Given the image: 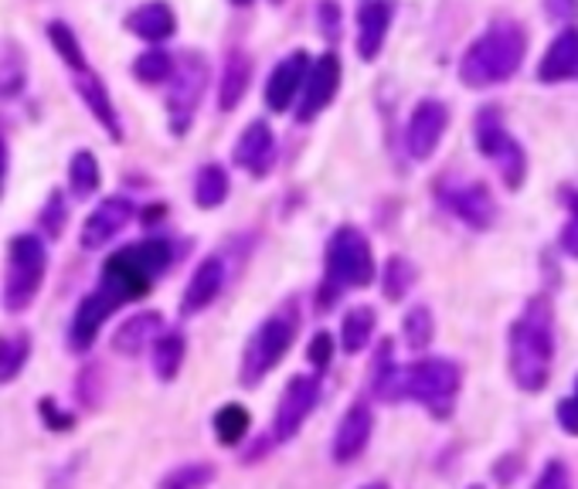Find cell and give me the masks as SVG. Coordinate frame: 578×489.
I'll use <instances>...</instances> for the list:
<instances>
[{
  "label": "cell",
  "instance_id": "obj_16",
  "mask_svg": "<svg viewBox=\"0 0 578 489\" xmlns=\"http://www.w3.org/2000/svg\"><path fill=\"white\" fill-rule=\"evenodd\" d=\"M232 160L235 167H242L245 173H253V177H266L275 164V137L269 130V123L256 119V123H248L235 150H232Z\"/></svg>",
  "mask_w": 578,
  "mask_h": 489
},
{
  "label": "cell",
  "instance_id": "obj_9",
  "mask_svg": "<svg viewBox=\"0 0 578 489\" xmlns=\"http://www.w3.org/2000/svg\"><path fill=\"white\" fill-rule=\"evenodd\" d=\"M476 146H480L484 157H490L500 167V177H504V184L511 191L521 188V180L527 173V157L521 143L504 130V123H500V113L493 106H487L480 116H476Z\"/></svg>",
  "mask_w": 578,
  "mask_h": 489
},
{
  "label": "cell",
  "instance_id": "obj_29",
  "mask_svg": "<svg viewBox=\"0 0 578 489\" xmlns=\"http://www.w3.org/2000/svg\"><path fill=\"white\" fill-rule=\"evenodd\" d=\"M229 197V173H224L218 164H205L194 177V201L197 208H218V204Z\"/></svg>",
  "mask_w": 578,
  "mask_h": 489
},
{
  "label": "cell",
  "instance_id": "obj_31",
  "mask_svg": "<svg viewBox=\"0 0 578 489\" xmlns=\"http://www.w3.org/2000/svg\"><path fill=\"white\" fill-rule=\"evenodd\" d=\"M31 357L28 333H14V337H0V384L14 381Z\"/></svg>",
  "mask_w": 578,
  "mask_h": 489
},
{
  "label": "cell",
  "instance_id": "obj_11",
  "mask_svg": "<svg viewBox=\"0 0 578 489\" xmlns=\"http://www.w3.org/2000/svg\"><path fill=\"white\" fill-rule=\"evenodd\" d=\"M320 398V381L310 374H296L290 377V384L280 395V404H275L272 415V439L275 442H290L293 435L304 428V422L310 419V411L317 408Z\"/></svg>",
  "mask_w": 578,
  "mask_h": 489
},
{
  "label": "cell",
  "instance_id": "obj_38",
  "mask_svg": "<svg viewBox=\"0 0 578 489\" xmlns=\"http://www.w3.org/2000/svg\"><path fill=\"white\" fill-rule=\"evenodd\" d=\"M41 224H44V231H48L52 239L62 235V228H65V201H62L59 194L48 197L44 211H41Z\"/></svg>",
  "mask_w": 578,
  "mask_h": 489
},
{
  "label": "cell",
  "instance_id": "obj_15",
  "mask_svg": "<svg viewBox=\"0 0 578 489\" xmlns=\"http://www.w3.org/2000/svg\"><path fill=\"white\" fill-rule=\"evenodd\" d=\"M119 306H123V303H119L106 286L92 289V293L79 303V310H75V317H72V330H68V344H72V350L86 353V350L95 344V337H99V330H103V323L119 310Z\"/></svg>",
  "mask_w": 578,
  "mask_h": 489
},
{
  "label": "cell",
  "instance_id": "obj_5",
  "mask_svg": "<svg viewBox=\"0 0 578 489\" xmlns=\"http://www.w3.org/2000/svg\"><path fill=\"white\" fill-rule=\"evenodd\" d=\"M296 330H299V313H296V303L280 306L272 317H266L259 323V330L253 333V340L245 344L242 353V368H239V381L245 388H253L259 384L280 360L286 357V350L296 340Z\"/></svg>",
  "mask_w": 578,
  "mask_h": 489
},
{
  "label": "cell",
  "instance_id": "obj_22",
  "mask_svg": "<svg viewBox=\"0 0 578 489\" xmlns=\"http://www.w3.org/2000/svg\"><path fill=\"white\" fill-rule=\"evenodd\" d=\"M75 92H79V99L86 102V110L95 116V123L119 143L123 140V123H119V116L113 110V99H110L103 79H99L95 72H89V65L79 72V79H75Z\"/></svg>",
  "mask_w": 578,
  "mask_h": 489
},
{
  "label": "cell",
  "instance_id": "obj_44",
  "mask_svg": "<svg viewBox=\"0 0 578 489\" xmlns=\"http://www.w3.org/2000/svg\"><path fill=\"white\" fill-rule=\"evenodd\" d=\"M562 248L578 259V221H575V218L562 228Z\"/></svg>",
  "mask_w": 578,
  "mask_h": 489
},
{
  "label": "cell",
  "instance_id": "obj_12",
  "mask_svg": "<svg viewBox=\"0 0 578 489\" xmlns=\"http://www.w3.org/2000/svg\"><path fill=\"white\" fill-rule=\"evenodd\" d=\"M341 89V59L334 55V51H326V55H320L317 62H310L307 68V79H304V99H299V110H296V119L299 123H310L317 119L326 106L334 102Z\"/></svg>",
  "mask_w": 578,
  "mask_h": 489
},
{
  "label": "cell",
  "instance_id": "obj_7",
  "mask_svg": "<svg viewBox=\"0 0 578 489\" xmlns=\"http://www.w3.org/2000/svg\"><path fill=\"white\" fill-rule=\"evenodd\" d=\"M323 266H326V282H334L337 289H364L374 279L371 245L361 231L350 224L337 228L331 242H326Z\"/></svg>",
  "mask_w": 578,
  "mask_h": 489
},
{
  "label": "cell",
  "instance_id": "obj_36",
  "mask_svg": "<svg viewBox=\"0 0 578 489\" xmlns=\"http://www.w3.org/2000/svg\"><path fill=\"white\" fill-rule=\"evenodd\" d=\"M170 68H174V59L167 55V51H160V48L143 51V55L133 62V75H137L140 82H146V86L164 82L167 75H170Z\"/></svg>",
  "mask_w": 578,
  "mask_h": 489
},
{
  "label": "cell",
  "instance_id": "obj_48",
  "mask_svg": "<svg viewBox=\"0 0 578 489\" xmlns=\"http://www.w3.org/2000/svg\"><path fill=\"white\" fill-rule=\"evenodd\" d=\"M232 4H235V8H245V4H253V0H232Z\"/></svg>",
  "mask_w": 578,
  "mask_h": 489
},
{
  "label": "cell",
  "instance_id": "obj_13",
  "mask_svg": "<svg viewBox=\"0 0 578 489\" xmlns=\"http://www.w3.org/2000/svg\"><path fill=\"white\" fill-rule=\"evenodd\" d=\"M446 126H449V110H446V102L439 99H422L419 106L412 110L409 116V126H406V146L415 160H429L442 133H446Z\"/></svg>",
  "mask_w": 578,
  "mask_h": 489
},
{
  "label": "cell",
  "instance_id": "obj_25",
  "mask_svg": "<svg viewBox=\"0 0 578 489\" xmlns=\"http://www.w3.org/2000/svg\"><path fill=\"white\" fill-rule=\"evenodd\" d=\"M248 79H253V62L245 59V51H229V59H224V68H221V82H218V106L221 113H232L245 89H248Z\"/></svg>",
  "mask_w": 578,
  "mask_h": 489
},
{
  "label": "cell",
  "instance_id": "obj_2",
  "mask_svg": "<svg viewBox=\"0 0 578 489\" xmlns=\"http://www.w3.org/2000/svg\"><path fill=\"white\" fill-rule=\"evenodd\" d=\"M555 364V310L535 296L511 326V377L521 391H541Z\"/></svg>",
  "mask_w": 578,
  "mask_h": 489
},
{
  "label": "cell",
  "instance_id": "obj_27",
  "mask_svg": "<svg viewBox=\"0 0 578 489\" xmlns=\"http://www.w3.org/2000/svg\"><path fill=\"white\" fill-rule=\"evenodd\" d=\"M28 82V65H24V51L17 41H0V99H11Z\"/></svg>",
  "mask_w": 578,
  "mask_h": 489
},
{
  "label": "cell",
  "instance_id": "obj_32",
  "mask_svg": "<svg viewBox=\"0 0 578 489\" xmlns=\"http://www.w3.org/2000/svg\"><path fill=\"white\" fill-rule=\"evenodd\" d=\"M48 41L55 44V51L62 55V62L75 72H82L86 68V55H82V44L79 38H75V31L68 28L65 21H52L48 24Z\"/></svg>",
  "mask_w": 578,
  "mask_h": 489
},
{
  "label": "cell",
  "instance_id": "obj_37",
  "mask_svg": "<svg viewBox=\"0 0 578 489\" xmlns=\"http://www.w3.org/2000/svg\"><path fill=\"white\" fill-rule=\"evenodd\" d=\"M215 479V469L205 466V462H188V466H178L174 473H167L160 479V486L167 489H197V486H208Z\"/></svg>",
  "mask_w": 578,
  "mask_h": 489
},
{
  "label": "cell",
  "instance_id": "obj_30",
  "mask_svg": "<svg viewBox=\"0 0 578 489\" xmlns=\"http://www.w3.org/2000/svg\"><path fill=\"white\" fill-rule=\"evenodd\" d=\"M68 184L79 197H89L103 184V173H99V160L92 150H79L68 164Z\"/></svg>",
  "mask_w": 578,
  "mask_h": 489
},
{
  "label": "cell",
  "instance_id": "obj_26",
  "mask_svg": "<svg viewBox=\"0 0 578 489\" xmlns=\"http://www.w3.org/2000/svg\"><path fill=\"white\" fill-rule=\"evenodd\" d=\"M184 353H188V340L184 333L170 330V333H157L154 340V371L160 381H174L184 364Z\"/></svg>",
  "mask_w": 578,
  "mask_h": 489
},
{
  "label": "cell",
  "instance_id": "obj_3",
  "mask_svg": "<svg viewBox=\"0 0 578 489\" xmlns=\"http://www.w3.org/2000/svg\"><path fill=\"white\" fill-rule=\"evenodd\" d=\"M524 55H527L524 28L514 21H500L466 48V55L460 62V79L470 89L500 86V82H508L511 75H517V68L524 65Z\"/></svg>",
  "mask_w": 578,
  "mask_h": 489
},
{
  "label": "cell",
  "instance_id": "obj_34",
  "mask_svg": "<svg viewBox=\"0 0 578 489\" xmlns=\"http://www.w3.org/2000/svg\"><path fill=\"white\" fill-rule=\"evenodd\" d=\"M412 282H415V266L409 259H401V255H391V259L385 262V275H382L385 296L388 299H406Z\"/></svg>",
  "mask_w": 578,
  "mask_h": 489
},
{
  "label": "cell",
  "instance_id": "obj_35",
  "mask_svg": "<svg viewBox=\"0 0 578 489\" xmlns=\"http://www.w3.org/2000/svg\"><path fill=\"white\" fill-rule=\"evenodd\" d=\"M401 333H406V344L412 350H425V347L433 344V333H436L433 313L425 310V306H415V310L406 313V326H401Z\"/></svg>",
  "mask_w": 578,
  "mask_h": 489
},
{
  "label": "cell",
  "instance_id": "obj_42",
  "mask_svg": "<svg viewBox=\"0 0 578 489\" xmlns=\"http://www.w3.org/2000/svg\"><path fill=\"white\" fill-rule=\"evenodd\" d=\"M320 21H323V35L337 38V4H334V0H323V8H320Z\"/></svg>",
  "mask_w": 578,
  "mask_h": 489
},
{
  "label": "cell",
  "instance_id": "obj_24",
  "mask_svg": "<svg viewBox=\"0 0 578 489\" xmlns=\"http://www.w3.org/2000/svg\"><path fill=\"white\" fill-rule=\"evenodd\" d=\"M160 326H164V317H160V313H154V310L137 313V317H130L127 323H123V326L113 333V347H116L123 357H137L140 350H146L150 344L157 340Z\"/></svg>",
  "mask_w": 578,
  "mask_h": 489
},
{
  "label": "cell",
  "instance_id": "obj_18",
  "mask_svg": "<svg viewBox=\"0 0 578 489\" xmlns=\"http://www.w3.org/2000/svg\"><path fill=\"white\" fill-rule=\"evenodd\" d=\"M391 14H395L391 0H361L358 4V55L364 62L378 59L385 35L391 28Z\"/></svg>",
  "mask_w": 578,
  "mask_h": 489
},
{
  "label": "cell",
  "instance_id": "obj_33",
  "mask_svg": "<svg viewBox=\"0 0 578 489\" xmlns=\"http://www.w3.org/2000/svg\"><path fill=\"white\" fill-rule=\"evenodd\" d=\"M248 432V411L242 404H224L215 415V435L221 446H239Z\"/></svg>",
  "mask_w": 578,
  "mask_h": 489
},
{
  "label": "cell",
  "instance_id": "obj_14",
  "mask_svg": "<svg viewBox=\"0 0 578 489\" xmlns=\"http://www.w3.org/2000/svg\"><path fill=\"white\" fill-rule=\"evenodd\" d=\"M133 215H137V208H133L127 197H106L103 204H95L92 215H89L86 224H82V235H79L82 248H86V252L106 248L113 239L123 235V228L133 221Z\"/></svg>",
  "mask_w": 578,
  "mask_h": 489
},
{
  "label": "cell",
  "instance_id": "obj_19",
  "mask_svg": "<svg viewBox=\"0 0 578 489\" xmlns=\"http://www.w3.org/2000/svg\"><path fill=\"white\" fill-rule=\"evenodd\" d=\"M221 286H224V262L218 259V255H208V259H201V266L188 279L184 296H181V313L194 317L201 310H208V306L218 299Z\"/></svg>",
  "mask_w": 578,
  "mask_h": 489
},
{
  "label": "cell",
  "instance_id": "obj_4",
  "mask_svg": "<svg viewBox=\"0 0 578 489\" xmlns=\"http://www.w3.org/2000/svg\"><path fill=\"white\" fill-rule=\"evenodd\" d=\"M174 262V248L164 239H146L140 245H127L116 255H110L103 266V282L119 303H130L150 293L154 279Z\"/></svg>",
  "mask_w": 578,
  "mask_h": 489
},
{
  "label": "cell",
  "instance_id": "obj_45",
  "mask_svg": "<svg viewBox=\"0 0 578 489\" xmlns=\"http://www.w3.org/2000/svg\"><path fill=\"white\" fill-rule=\"evenodd\" d=\"M562 482H568V473H565V466H562V462H551V466H548V473L538 479V486H562Z\"/></svg>",
  "mask_w": 578,
  "mask_h": 489
},
{
  "label": "cell",
  "instance_id": "obj_1",
  "mask_svg": "<svg viewBox=\"0 0 578 489\" xmlns=\"http://www.w3.org/2000/svg\"><path fill=\"white\" fill-rule=\"evenodd\" d=\"M371 388L382 401H419L436 419H449L460 395V368L442 357L415 360L409 368H398L391 360V340H385L378 347Z\"/></svg>",
  "mask_w": 578,
  "mask_h": 489
},
{
  "label": "cell",
  "instance_id": "obj_20",
  "mask_svg": "<svg viewBox=\"0 0 578 489\" xmlns=\"http://www.w3.org/2000/svg\"><path fill=\"white\" fill-rule=\"evenodd\" d=\"M371 432H374L371 408H368L364 401L350 404L347 415H344L341 425H337V435H334V459H337V462H355V459L368 449Z\"/></svg>",
  "mask_w": 578,
  "mask_h": 489
},
{
  "label": "cell",
  "instance_id": "obj_43",
  "mask_svg": "<svg viewBox=\"0 0 578 489\" xmlns=\"http://www.w3.org/2000/svg\"><path fill=\"white\" fill-rule=\"evenodd\" d=\"M41 415H44L48 428H68V425H72V419H68V415H62V411H55V404H52V401H41Z\"/></svg>",
  "mask_w": 578,
  "mask_h": 489
},
{
  "label": "cell",
  "instance_id": "obj_8",
  "mask_svg": "<svg viewBox=\"0 0 578 489\" xmlns=\"http://www.w3.org/2000/svg\"><path fill=\"white\" fill-rule=\"evenodd\" d=\"M170 86H167V116L174 133H188V126L197 113V102L208 86V62L197 51H184L181 62L170 68Z\"/></svg>",
  "mask_w": 578,
  "mask_h": 489
},
{
  "label": "cell",
  "instance_id": "obj_10",
  "mask_svg": "<svg viewBox=\"0 0 578 489\" xmlns=\"http://www.w3.org/2000/svg\"><path fill=\"white\" fill-rule=\"evenodd\" d=\"M436 194H439V201L463 224H470L476 231L493 228V221H497V201L490 197L487 184H480V180L446 177V180H439V184H436Z\"/></svg>",
  "mask_w": 578,
  "mask_h": 489
},
{
  "label": "cell",
  "instance_id": "obj_47",
  "mask_svg": "<svg viewBox=\"0 0 578 489\" xmlns=\"http://www.w3.org/2000/svg\"><path fill=\"white\" fill-rule=\"evenodd\" d=\"M4 177H8V146L0 140V188H4Z\"/></svg>",
  "mask_w": 578,
  "mask_h": 489
},
{
  "label": "cell",
  "instance_id": "obj_41",
  "mask_svg": "<svg viewBox=\"0 0 578 489\" xmlns=\"http://www.w3.org/2000/svg\"><path fill=\"white\" fill-rule=\"evenodd\" d=\"M558 425L568 432V435H578V395L565 398L558 404Z\"/></svg>",
  "mask_w": 578,
  "mask_h": 489
},
{
  "label": "cell",
  "instance_id": "obj_17",
  "mask_svg": "<svg viewBox=\"0 0 578 489\" xmlns=\"http://www.w3.org/2000/svg\"><path fill=\"white\" fill-rule=\"evenodd\" d=\"M307 68H310L307 51H293V55H286L272 68L269 82H266V106L272 113H286L293 106V99L299 95V89H304Z\"/></svg>",
  "mask_w": 578,
  "mask_h": 489
},
{
  "label": "cell",
  "instance_id": "obj_21",
  "mask_svg": "<svg viewBox=\"0 0 578 489\" xmlns=\"http://www.w3.org/2000/svg\"><path fill=\"white\" fill-rule=\"evenodd\" d=\"M538 79L544 86L578 79V28H565L555 41H551V48L544 51V59H541Z\"/></svg>",
  "mask_w": 578,
  "mask_h": 489
},
{
  "label": "cell",
  "instance_id": "obj_40",
  "mask_svg": "<svg viewBox=\"0 0 578 489\" xmlns=\"http://www.w3.org/2000/svg\"><path fill=\"white\" fill-rule=\"evenodd\" d=\"M310 364L313 368H326L331 364V357H334V340H331V333H317V337L310 340Z\"/></svg>",
  "mask_w": 578,
  "mask_h": 489
},
{
  "label": "cell",
  "instance_id": "obj_46",
  "mask_svg": "<svg viewBox=\"0 0 578 489\" xmlns=\"http://www.w3.org/2000/svg\"><path fill=\"white\" fill-rule=\"evenodd\" d=\"M562 201L568 204V211H571V218L578 221V191H575V188H562Z\"/></svg>",
  "mask_w": 578,
  "mask_h": 489
},
{
  "label": "cell",
  "instance_id": "obj_23",
  "mask_svg": "<svg viewBox=\"0 0 578 489\" xmlns=\"http://www.w3.org/2000/svg\"><path fill=\"white\" fill-rule=\"evenodd\" d=\"M127 31L143 38V41H164L178 31V14L164 0H150L127 14Z\"/></svg>",
  "mask_w": 578,
  "mask_h": 489
},
{
  "label": "cell",
  "instance_id": "obj_49",
  "mask_svg": "<svg viewBox=\"0 0 578 489\" xmlns=\"http://www.w3.org/2000/svg\"><path fill=\"white\" fill-rule=\"evenodd\" d=\"M272 4H283V0H272Z\"/></svg>",
  "mask_w": 578,
  "mask_h": 489
},
{
  "label": "cell",
  "instance_id": "obj_28",
  "mask_svg": "<svg viewBox=\"0 0 578 489\" xmlns=\"http://www.w3.org/2000/svg\"><path fill=\"white\" fill-rule=\"evenodd\" d=\"M374 323H378V317H374L371 306H355L344 323H341V344L347 353H361L371 340V333H374Z\"/></svg>",
  "mask_w": 578,
  "mask_h": 489
},
{
  "label": "cell",
  "instance_id": "obj_6",
  "mask_svg": "<svg viewBox=\"0 0 578 489\" xmlns=\"http://www.w3.org/2000/svg\"><path fill=\"white\" fill-rule=\"evenodd\" d=\"M48 272V248L35 235H17L8 248V279H4V306L11 313H24L35 303Z\"/></svg>",
  "mask_w": 578,
  "mask_h": 489
},
{
  "label": "cell",
  "instance_id": "obj_39",
  "mask_svg": "<svg viewBox=\"0 0 578 489\" xmlns=\"http://www.w3.org/2000/svg\"><path fill=\"white\" fill-rule=\"evenodd\" d=\"M544 14L568 28L571 21H578V0H544Z\"/></svg>",
  "mask_w": 578,
  "mask_h": 489
}]
</instances>
